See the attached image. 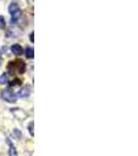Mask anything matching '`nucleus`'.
<instances>
[{"label":"nucleus","mask_w":138,"mask_h":156,"mask_svg":"<svg viewBox=\"0 0 138 156\" xmlns=\"http://www.w3.org/2000/svg\"><path fill=\"white\" fill-rule=\"evenodd\" d=\"M7 70L11 74H24L26 71V65L22 59H16L9 62Z\"/></svg>","instance_id":"obj_1"},{"label":"nucleus","mask_w":138,"mask_h":156,"mask_svg":"<svg viewBox=\"0 0 138 156\" xmlns=\"http://www.w3.org/2000/svg\"><path fill=\"white\" fill-rule=\"evenodd\" d=\"M9 12L12 15V23H17V21L21 17V11H20V7L17 3H11L9 6Z\"/></svg>","instance_id":"obj_2"},{"label":"nucleus","mask_w":138,"mask_h":156,"mask_svg":"<svg viewBox=\"0 0 138 156\" xmlns=\"http://www.w3.org/2000/svg\"><path fill=\"white\" fill-rule=\"evenodd\" d=\"M1 98L5 101L9 102V103H14L16 102L17 98H16V95L12 92L11 90H3L1 92Z\"/></svg>","instance_id":"obj_3"},{"label":"nucleus","mask_w":138,"mask_h":156,"mask_svg":"<svg viewBox=\"0 0 138 156\" xmlns=\"http://www.w3.org/2000/svg\"><path fill=\"white\" fill-rule=\"evenodd\" d=\"M29 95H30V87L29 85H25V87H22L18 93V96L20 98H26V97H28Z\"/></svg>","instance_id":"obj_4"},{"label":"nucleus","mask_w":138,"mask_h":156,"mask_svg":"<svg viewBox=\"0 0 138 156\" xmlns=\"http://www.w3.org/2000/svg\"><path fill=\"white\" fill-rule=\"evenodd\" d=\"M12 53L16 55H21L22 52H23V49H22V47L20 46L19 44H15L12 46Z\"/></svg>","instance_id":"obj_5"},{"label":"nucleus","mask_w":138,"mask_h":156,"mask_svg":"<svg viewBox=\"0 0 138 156\" xmlns=\"http://www.w3.org/2000/svg\"><path fill=\"white\" fill-rule=\"evenodd\" d=\"M7 143H9V156H18V152H17V150H16V147H15L9 140H7Z\"/></svg>","instance_id":"obj_6"},{"label":"nucleus","mask_w":138,"mask_h":156,"mask_svg":"<svg viewBox=\"0 0 138 156\" xmlns=\"http://www.w3.org/2000/svg\"><path fill=\"white\" fill-rule=\"evenodd\" d=\"M22 84V80L19 79V78H16V79L12 80L11 82H9V85H11L12 87H20V85Z\"/></svg>","instance_id":"obj_7"},{"label":"nucleus","mask_w":138,"mask_h":156,"mask_svg":"<svg viewBox=\"0 0 138 156\" xmlns=\"http://www.w3.org/2000/svg\"><path fill=\"white\" fill-rule=\"evenodd\" d=\"M34 56V50L32 47H28V48L26 49V57H28V58H33Z\"/></svg>","instance_id":"obj_8"},{"label":"nucleus","mask_w":138,"mask_h":156,"mask_svg":"<svg viewBox=\"0 0 138 156\" xmlns=\"http://www.w3.org/2000/svg\"><path fill=\"white\" fill-rule=\"evenodd\" d=\"M7 82V75L5 73H3V74L0 76V83L1 84H5Z\"/></svg>","instance_id":"obj_9"},{"label":"nucleus","mask_w":138,"mask_h":156,"mask_svg":"<svg viewBox=\"0 0 138 156\" xmlns=\"http://www.w3.org/2000/svg\"><path fill=\"white\" fill-rule=\"evenodd\" d=\"M33 126H34L33 122L30 123L29 126H28V130H29V133H30V134H31V136H33V135H34V132H33Z\"/></svg>","instance_id":"obj_10"},{"label":"nucleus","mask_w":138,"mask_h":156,"mask_svg":"<svg viewBox=\"0 0 138 156\" xmlns=\"http://www.w3.org/2000/svg\"><path fill=\"white\" fill-rule=\"evenodd\" d=\"M5 27V20L2 16H0V28H4Z\"/></svg>","instance_id":"obj_11"},{"label":"nucleus","mask_w":138,"mask_h":156,"mask_svg":"<svg viewBox=\"0 0 138 156\" xmlns=\"http://www.w3.org/2000/svg\"><path fill=\"white\" fill-rule=\"evenodd\" d=\"M33 37H34V32H31V34H30V37H29V39H30V41H31L32 43L34 42V40H33Z\"/></svg>","instance_id":"obj_12"},{"label":"nucleus","mask_w":138,"mask_h":156,"mask_svg":"<svg viewBox=\"0 0 138 156\" xmlns=\"http://www.w3.org/2000/svg\"><path fill=\"white\" fill-rule=\"evenodd\" d=\"M0 64H1V58H0Z\"/></svg>","instance_id":"obj_13"}]
</instances>
